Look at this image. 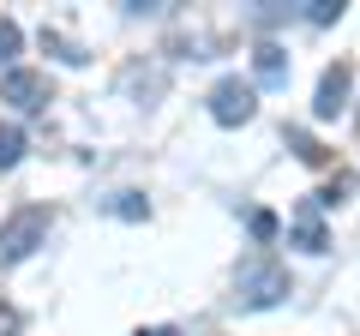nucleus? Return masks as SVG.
<instances>
[{
  "instance_id": "obj_1",
  "label": "nucleus",
  "mask_w": 360,
  "mask_h": 336,
  "mask_svg": "<svg viewBox=\"0 0 360 336\" xmlns=\"http://www.w3.org/2000/svg\"><path fill=\"white\" fill-rule=\"evenodd\" d=\"M49 228H54V217H49L42 205H25V210H13V217L0 222V271L25 264L30 252H37V246L49 240Z\"/></svg>"
},
{
  "instance_id": "obj_2",
  "label": "nucleus",
  "mask_w": 360,
  "mask_h": 336,
  "mask_svg": "<svg viewBox=\"0 0 360 336\" xmlns=\"http://www.w3.org/2000/svg\"><path fill=\"white\" fill-rule=\"evenodd\" d=\"M234 300L240 306H276V300H288V271L276 259H246L240 276H234Z\"/></svg>"
},
{
  "instance_id": "obj_3",
  "label": "nucleus",
  "mask_w": 360,
  "mask_h": 336,
  "mask_svg": "<svg viewBox=\"0 0 360 336\" xmlns=\"http://www.w3.org/2000/svg\"><path fill=\"white\" fill-rule=\"evenodd\" d=\"M210 120L217 127H246V120L258 115V91L246 84V78H222V84H210Z\"/></svg>"
},
{
  "instance_id": "obj_4",
  "label": "nucleus",
  "mask_w": 360,
  "mask_h": 336,
  "mask_svg": "<svg viewBox=\"0 0 360 336\" xmlns=\"http://www.w3.org/2000/svg\"><path fill=\"white\" fill-rule=\"evenodd\" d=\"M0 96L18 108V115H37V108H49V72H30V66H13V72H0Z\"/></svg>"
},
{
  "instance_id": "obj_5",
  "label": "nucleus",
  "mask_w": 360,
  "mask_h": 336,
  "mask_svg": "<svg viewBox=\"0 0 360 336\" xmlns=\"http://www.w3.org/2000/svg\"><path fill=\"white\" fill-rule=\"evenodd\" d=\"M348 91H354V72H348L342 60H336V66H324L319 91H312V120H336V108L348 103Z\"/></svg>"
},
{
  "instance_id": "obj_6",
  "label": "nucleus",
  "mask_w": 360,
  "mask_h": 336,
  "mask_svg": "<svg viewBox=\"0 0 360 336\" xmlns=\"http://www.w3.org/2000/svg\"><path fill=\"white\" fill-rule=\"evenodd\" d=\"M288 234H295L300 252H324V246H330V234H324V222H319V198L295 210V228H288Z\"/></svg>"
},
{
  "instance_id": "obj_7",
  "label": "nucleus",
  "mask_w": 360,
  "mask_h": 336,
  "mask_svg": "<svg viewBox=\"0 0 360 336\" xmlns=\"http://www.w3.org/2000/svg\"><path fill=\"white\" fill-rule=\"evenodd\" d=\"M252 78H258V84H283V78H288V49L258 42V49H252Z\"/></svg>"
},
{
  "instance_id": "obj_8",
  "label": "nucleus",
  "mask_w": 360,
  "mask_h": 336,
  "mask_svg": "<svg viewBox=\"0 0 360 336\" xmlns=\"http://www.w3.org/2000/svg\"><path fill=\"white\" fill-rule=\"evenodd\" d=\"M25 127H18V120H0V168H18L25 162Z\"/></svg>"
},
{
  "instance_id": "obj_9",
  "label": "nucleus",
  "mask_w": 360,
  "mask_h": 336,
  "mask_svg": "<svg viewBox=\"0 0 360 336\" xmlns=\"http://www.w3.org/2000/svg\"><path fill=\"white\" fill-rule=\"evenodd\" d=\"M18 49H25V30H18L13 18H0V72L18 66Z\"/></svg>"
},
{
  "instance_id": "obj_10",
  "label": "nucleus",
  "mask_w": 360,
  "mask_h": 336,
  "mask_svg": "<svg viewBox=\"0 0 360 336\" xmlns=\"http://www.w3.org/2000/svg\"><path fill=\"white\" fill-rule=\"evenodd\" d=\"M108 210H115V217H127V222H139V217H150V205H144L139 193H115V205H108Z\"/></svg>"
},
{
  "instance_id": "obj_11",
  "label": "nucleus",
  "mask_w": 360,
  "mask_h": 336,
  "mask_svg": "<svg viewBox=\"0 0 360 336\" xmlns=\"http://www.w3.org/2000/svg\"><path fill=\"white\" fill-rule=\"evenodd\" d=\"M336 13H342V0H307V18H312V25H330Z\"/></svg>"
},
{
  "instance_id": "obj_12",
  "label": "nucleus",
  "mask_w": 360,
  "mask_h": 336,
  "mask_svg": "<svg viewBox=\"0 0 360 336\" xmlns=\"http://www.w3.org/2000/svg\"><path fill=\"white\" fill-rule=\"evenodd\" d=\"M276 228H283V222L270 217V210H252V240H276Z\"/></svg>"
},
{
  "instance_id": "obj_13",
  "label": "nucleus",
  "mask_w": 360,
  "mask_h": 336,
  "mask_svg": "<svg viewBox=\"0 0 360 336\" xmlns=\"http://www.w3.org/2000/svg\"><path fill=\"white\" fill-rule=\"evenodd\" d=\"M139 336H180L174 324H156V330H139Z\"/></svg>"
},
{
  "instance_id": "obj_14",
  "label": "nucleus",
  "mask_w": 360,
  "mask_h": 336,
  "mask_svg": "<svg viewBox=\"0 0 360 336\" xmlns=\"http://www.w3.org/2000/svg\"><path fill=\"white\" fill-rule=\"evenodd\" d=\"M354 127H360V108H354Z\"/></svg>"
}]
</instances>
